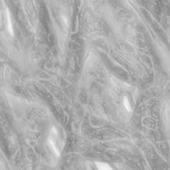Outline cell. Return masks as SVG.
<instances>
[{
  "label": "cell",
  "mask_w": 170,
  "mask_h": 170,
  "mask_svg": "<svg viewBox=\"0 0 170 170\" xmlns=\"http://www.w3.org/2000/svg\"><path fill=\"white\" fill-rule=\"evenodd\" d=\"M7 28H8V33L11 34L12 36H13V27H12V23L10 12L8 9H7Z\"/></svg>",
  "instance_id": "cell-2"
},
{
  "label": "cell",
  "mask_w": 170,
  "mask_h": 170,
  "mask_svg": "<svg viewBox=\"0 0 170 170\" xmlns=\"http://www.w3.org/2000/svg\"><path fill=\"white\" fill-rule=\"evenodd\" d=\"M57 138H58V132L57 130L56 129V127L52 126L50 130V134L48 136V139H47V142H48V144L50 145L51 148L53 150V152L55 153V154L57 156H60V150L58 148V142H57Z\"/></svg>",
  "instance_id": "cell-1"
},
{
  "label": "cell",
  "mask_w": 170,
  "mask_h": 170,
  "mask_svg": "<svg viewBox=\"0 0 170 170\" xmlns=\"http://www.w3.org/2000/svg\"><path fill=\"white\" fill-rule=\"evenodd\" d=\"M98 170H113L112 168L106 163H103V162H96Z\"/></svg>",
  "instance_id": "cell-3"
},
{
  "label": "cell",
  "mask_w": 170,
  "mask_h": 170,
  "mask_svg": "<svg viewBox=\"0 0 170 170\" xmlns=\"http://www.w3.org/2000/svg\"><path fill=\"white\" fill-rule=\"evenodd\" d=\"M0 23H1V15H0Z\"/></svg>",
  "instance_id": "cell-5"
},
{
  "label": "cell",
  "mask_w": 170,
  "mask_h": 170,
  "mask_svg": "<svg viewBox=\"0 0 170 170\" xmlns=\"http://www.w3.org/2000/svg\"><path fill=\"white\" fill-rule=\"evenodd\" d=\"M123 105H124V107L129 111V112H133V109L131 107L130 102L129 101L128 97L125 96L124 97V100H123Z\"/></svg>",
  "instance_id": "cell-4"
}]
</instances>
